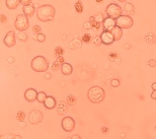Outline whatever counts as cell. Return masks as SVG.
Returning a JSON list of instances; mask_svg holds the SVG:
<instances>
[{
	"label": "cell",
	"instance_id": "8fae6325",
	"mask_svg": "<svg viewBox=\"0 0 156 139\" xmlns=\"http://www.w3.org/2000/svg\"><path fill=\"white\" fill-rule=\"evenodd\" d=\"M37 96H38V91H37L35 88H29V90H27L26 93H24V97H26V100L30 103L35 102L37 100Z\"/></svg>",
	"mask_w": 156,
	"mask_h": 139
},
{
	"label": "cell",
	"instance_id": "8992f818",
	"mask_svg": "<svg viewBox=\"0 0 156 139\" xmlns=\"http://www.w3.org/2000/svg\"><path fill=\"white\" fill-rule=\"evenodd\" d=\"M105 11H107L108 17H112L114 20H117L119 16L122 15V7L119 6L118 4H115V3H112V4L108 5Z\"/></svg>",
	"mask_w": 156,
	"mask_h": 139
},
{
	"label": "cell",
	"instance_id": "e0dca14e",
	"mask_svg": "<svg viewBox=\"0 0 156 139\" xmlns=\"http://www.w3.org/2000/svg\"><path fill=\"white\" fill-rule=\"evenodd\" d=\"M20 0H6L5 4L7 6L8 9H15L17 8V6L20 5Z\"/></svg>",
	"mask_w": 156,
	"mask_h": 139
},
{
	"label": "cell",
	"instance_id": "f546056e",
	"mask_svg": "<svg viewBox=\"0 0 156 139\" xmlns=\"http://www.w3.org/2000/svg\"><path fill=\"white\" fill-rule=\"evenodd\" d=\"M84 27H90V24L88 23H86V24H84Z\"/></svg>",
	"mask_w": 156,
	"mask_h": 139
},
{
	"label": "cell",
	"instance_id": "4316f807",
	"mask_svg": "<svg viewBox=\"0 0 156 139\" xmlns=\"http://www.w3.org/2000/svg\"><path fill=\"white\" fill-rule=\"evenodd\" d=\"M39 30H41L40 27L36 26V27H35V31H37V33H38V35H39V34H41V31H39Z\"/></svg>",
	"mask_w": 156,
	"mask_h": 139
},
{
	"label": "cell",
	"instance_id": "4fadbf2b",
	"mask_svg": "<svg viewBox=\"0 0 156 139\" xmlns=\"http://www.w3.org/2000/svg\"><path fill=\"white\" fill-rule=\"evenodd\" d=\"M23 14L26 15L27 18L32 17L33 15L36 13V7H35V5L32 4V3H30V4H29V5L23 6Z\"/></svg>",
	"mask_w": 156,
	"mask_h": 139
},
{
	"label": "cell",
	"instance_id": "f1b7e54d",
	"mask_svg": "<svg viewBox=\"0 0 156 139\" xmlns=\"http://www.w3.org/2000/svg\"><path fill=\"white\" fill-rule=\"evenodd\" d=\"M46 79H51V74L46 73Z\"/></svg>",
	"mask_w": 156,
	"mask_h": 139
},
{
	"label": "cell",
	"instance_id": "d6986e66",
	"mask_svg": "<svg viewBox=\"0 0 156 139\" xmlns=\"http://www.w3.org/2000/svg\"><path fill=\"white\" fill-rule=\"evenodd\" d=\"M125 11H127L128 13H133L134 12L133 4H131V3H127V4L125 5Z\"/></svg>",
	"mask_w": 156,
	"mask_h": 139
},
{
	"label": "cell",
	"instance_id": "9a60e30c",
	"mask_svg": "<svg viewBox=\"0 0 156 139\" xmlns=\"http://www.w3.org/2000/svg\"><path fill=\"white\" fill-rule=\"evenodd\" d=\"M112 35L114 36V39L115 41H119L122 38V36H123V30H122L121 27H115L114 28H112V30L110 31Z\"/></svg>",
	"mask_w": 156,
	"mask_h": 139
},
{
	"label": "cell",
	"instance_id": "83f0119b",
	"mask_svg": "<svg viewBox=\"0 0 156 139\" xmlns=\"http://www.w3.org/2000/svg\"><path fill=\"white\" fill-rule=\"evenodd\" d=\"M151 87H152V90H156V82H153L151 84Z\"/></svg>",
	"mask_w": 156,
	"mask_h": 139
},
{
	"label": "cell",
	"instance_id": "52a82bcc",
	"mask_svg": "<svg viewBox=\"0 0 156 139\" xmlns=\"http://www.w3.org/2000/svg\"><path fill=\"white\" fill-rule=\"evenodd\" d=\"M61 126L64 131L72 132L74 129H75V121H74V119L71 118V117H65V118L62 120Z\"/></svg>",
	"mask_w": 156,
	"mask_h": 139
},
{
	"label": "cell",
	"instance_id": "5b68a950",
	"mask_svg": "<svg viewBox=\"0 0 156 139\" xmlns=\"http://www.w3.org/2000/svg\"><path fill=\"white\" fill-rule=\"evenodd\" d=\"M117 27H121L122 30L124 28H130L133 26V20L130 15H121L116 20Z\"/></svg>",
	"mask_w": 156,
	"mask_h": 139
},
{
	"label": "cell",
	"instance_id": "d4e9b609",
	"mask_svg": "<svg viewBox=\"0 0 156 139\" xmlns=\"http://www.w3.org/2000/svg\"><path fill=\"white\" fill-rule=\"evenodd\" d=\"M68 139H81L79 135H73V136H70V137H68Z\"/></svg>",
	"mask_w": 156,
	"mask_h": 139
},
{
	"label": "cell",
	"instance_id": "5bb4252c",
	"mask_svg": "<svg viewBox=\"0 0 156 139\" xmlns=\"http://www.w3.org/2000/svg\"><path fill=\"white\" fill-rule=\"evenodd\" d=\"M56 100L55 97H53L51 96L47 97V99L45 100V102H44V106H45L46 109L48 110H53L56 107Z\"/></svg>",
	"mask_w": 156,
	"mask_h": 139
},
{
	"label": "cell",
	"instance_id": "9c48e42d",
	"mask_svg": "<svg viewBox=\"0 0 156 139\" xmlns=\"http://www.w3.org/2000/svg\"><path fill=\"white\" fill-rule=\"evenodd\" d=\"M42 119H43V114L40 111H38V110H33L29 115V121L30 124L34 125L39 124L40 122H42Z\"/></svg>",
	"mask_w": 156,
	"mask_h": 139
},
{
	"label": "cell",
	"instance_id": "6da1fadb",
	"mask_svg": "<svg viewBox=\"0 0 156 139\" xmlns=\"http://www.w3.org/2000/svg\"><path fill=\"white\" fill-rule=\"evenodd\" d=\"M55 13H56V10H55L54 6H52L50 4L41 5L38 8V10H37L38 18L41 21H43V23L53 20V18L55 17Z\"/></svg>",
	"mask_w": 156,
	"mask_h": 139
},
{
	"label": "cell",
	"instance_id": "ba28073f",
	"mask_svg": "<svg viewBox=\"0 0 156 139\" xmlns=\"http://www.w3.org/2000/svg\"><path fill=\"white\" fill-rule=\"evenodd\" d=\"M3 42H4V45L7 46L8 48H11V47L15 46V44H16V35H15L14 31H8L5 35Z\"/></svg>",
	"mask_w": 156,
	"mask_h": 139
},
{
	"label": "cell",
	"instance_id": "cb8c5ba5",
	"mask_svg": "<svg viewBox=\"0 0 156 139\" xmlns=\"http://www.w3.org/2000/svg\"><path fill=\"white\" fill-rule=\"evenodd\" d=\"M148 65L150 66V67H153V66H155V65H156V61H155V60H153V59H151L150 61H149Z\"/></svg>",
	"mask_w": 156,
	"mask_h": 139
},
{
	"label": "cell",
	"instance_id": "2e32d148",
	"mask_svg": "<svg viewBox=\"0 0 156 139\" xmlns=\"http://www.w3.org/2000/svg\"><path fill=\"white\" fill-rule=\"evenodd\" d=\"M61 72L64 75H70L73 72L72 65L69 64V63H63L61 66Z\"/></svg>",
	"mask_w": 156,
	"mask_h": 139
},
{
	"label": "cell",
	"instance_id": "ac0fdd59",
	"mask_svg": "<svg viewBox=\"0 0 156 139\" xmlns=\"http://www.w3.org/2000/svg\"><path fill=\"white\" fill-rule=\"evenodd\" d=\"M47 94L46 93H44V91H40V93H38V96H37V101H38L39 103H42L44 104V102H45V100L47 99Z\"/></svg>",
	"mask_w": 156,
	"mask_h": 139
},
{
	"label": "cell",
	"instance_id": "484cf974",
	"mask_svg": "<svg viewBox=\"0 0 156 139\" xmlns=\"http://www.w3.org/2000/svg\"><path fill=\"white\" fill-rule=\"evenodd\" d=\"M151 99H153L156 101V90H153L152 91V93H151Z\"/></svg>",
	"mask_w": 156,
	"mask_h": 139
},
{
	"label": "cell",
	"instance_id": "30bf717a",
	"mask_svg": "<svg viewBox=\"0 0 156 139\" xmlns=\"http://www.w3.org/2000/svg\"><path fill=\"white\" fill-rule=\"evenodd\" d=\"M101 43L105 44V45H111V44H113L115 42L114 36L112 35L110 31H105L104 33L101 34Z\"/></svg>",
	"mask_w": 156,
	"mask_h": 139
},
{
	"label": "cell",
	"instance_id": "7402d4cb",
	"mask_svg": "<svg viewBox=\"0 0 156 139\" xmlns=\"http://www.w3.org/2000/svg\"><path fill=\"white\" fill-rule=\"evenodd\" d=\"M17 38L20 40H21V41H27V36L26 34H23V31H20V34L17 35Z\"/></svg>",
	"mask_w": 156,
	"mask_h": 139
},
{
	"label": "cell",
	"instance_id": "7c38bea8",
	"mask_svg": "<svg viewBox=\"0 0 156 139\" xmlns=\"http://www.w3.org/2000/svg\"><path fill=\"white\" fill-rule=\"evenodd\" d=\"M102 26H104L105 31H111L112 28H114L117 26L116 20H114V18H112V17L104 18V20H102Z\"/></svg>",
	"mask_w": 156,
	"mask_h": 139
},
{
	"label": "cell",
	"instance_id": "277c9868",
	"mask_svg": "<svg viewBox=\"0 0 156 139\" xmlns=\"http://www.w3.org/2000/svg\"><path fill=\"white\" fill-rule=\"evenodd\" d=\"M14 27L18 31H27L30 27L29 18L24 14H20L16 16V20L14 21Z\"/></svg>",
	"mask_w": 156,
	"mask_h": 139
},
{
	"label": "cell",
	"instance_id": "ffe728a7",
	"mask_svg": "<svg viewBox=\"0 0 156 139\" xmlns=\"http://www.w3.org/2000/svg\"><path fill=\"white\" fill-rule=\"evenodd\" d=\"M37 41H38V42H40V43H43V42H45L46 41V36L44 34H39L38 36H37Z\"/></svg>",
	"mask_w": 156,
	"mask_h": 139
},
{
	"label": "cell",
	"instance_id": "44dd1931",
	"mask_svg": "<svg viewBox=\"0 0 156 139\" xmlns=\"http://www.w3.org/2000/svg\"><path fill=\"white\" fill-rule=\"evenodd\" d=\"M111 85H112L113 87H118V86H120V80L117 79V78H114V79L111 81Z\"/></svg>",
	"mask_w": 156,
	"mask_h": 139
},
{
	"label": "cell",
	"instance_id": "3957f363",
	"mask_svg": "<svg viewBox=\"0 0 156 139\" xmlns=\"http://www.w3.org/2000/svg\"><path fill=\"white\" fill-rule=\"evenodd\" d=\"M33 70L36 72H46L49 68V62L45 57L37 56L32 60L30 63Z\"/></svg>",
	"mask_w": 156,
	"mask_h": 139
},
{
	"label": "cell",
	"instance_id": "603a6c76",
	"mask_svg": "<svg viewBox=\"0 0 156 139\" xmlns=\"http://www.w3.org/2000/svg\"><path fill=\"white\" fill-rule=\"evenodd\" d=\"M20 3L23 4V6H26V5H29L32 3V0H20Z\"/></svg>",
	"mask_w": 156,
	"mask_h": 139
},
{
	"label": "cell",
	"instance_id": "7a4b0ae2",
	"mask_svg": "<svg viewBox=\"0 0 156 139\" xmlns=\"http://www.w3.org/2000/svg\"><path fill=\"white\" fill-rule=\"evenodd\" d=\"M88 100L93 104H99L105 100V93L104 88L101 86H92L87 91Z\"/></svg>",
	"mask_w": 156,
	"mask_h": 139
}]
</instances>
